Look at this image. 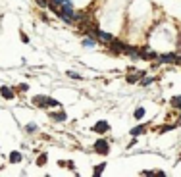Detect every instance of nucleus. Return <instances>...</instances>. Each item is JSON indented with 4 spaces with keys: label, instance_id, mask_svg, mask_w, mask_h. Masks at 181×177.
<instances>
[{
    "label": "nucleus",
    "instance_id": "ddd939ff",
    "mask_svg": "<svg viewBox=\"0 0 181 177\" xmlns=\"http://www.w3.org/2000/svg\"><path fill=\"white\" fill-rule=\"evenodd\" d=\"M172 104H174V106H179V108H181V96H174V98H172Z\"/></svg>",
    "mask_w": 181,
    "mask_h": 177
},
{
    "label": "nucleus",
    "instance_id": "9d476101",
    "mask_svg": "<svg viewBox=\"0 0 181 177\" xmlns=\"http://www.w3.org/2000/svg\"><path fill=\"white\" fill-rule=\"evenodd\" d=\"M46 154H41V156H39V160H37V165H44V164H46Z\"/></svg>",
    "mask_w": 181,
    "mask_h": 177
},
{
    "label": "nucleus",
    "instance_id": "f8f14e48",
    "mask_svg": "<svg viewBox=\"0 0 181 177\" xmlns=\"http://www.w3.org/2000/svg\"><path fill=\"white\" fill-rule=\"evenodd\" d=\"M83 46H87V48L95 46V41H93V39H85V41H83Z\"/></svg>",
    "mask_w": 181,
    "mask_h": 177
},
{
    "label": "nucleus",
    "instance_id": "f3484780",
    "mask_svg": "<svg viewBox=\"0 0 181 177\" xmlns=\"http://www.w3.org/2000/svg\"><path fill=\"white\" fill-rule=\"evenodd\" d=\"M25 129H27V131H29V133H33V131H35V129H37V127H35V125H27V127H25Z\"/></svg>",
    "mask_w": 181,
    "mask_h": 177
},
{
    "label": "nucleus",
    "instance_id": "0eeeda50",
    "mask_svg": "<svg viewBox=\"0 0 181 177\" xmlns=\"http://www.w3.org/2000/svg\"><path fill=\"white\" fill-rule=\"evenodd\" d=\"M160 60L162 62H174V60H177L174 54H164V56H160Z\"/></svg>",
    "mask_w": 181,
    "mask_h": 177
},
{
    "label": "nucleus",
    "instance_id": "20e7f679",
    "mask_svg": "<svg viewBox=\"0 0 181 177\" xmlns=\"http://www.w3.org/2000/svg\"><path fill=\"white\" fill-rule=\"evenodd\" d=\"M0 93H2V96L6 98V100H12V98H14L12 88H8V87H2V88H0Z\"/></svg>",
    "mask_w": 181,
    "mask_h": 177
},
{
    "label": "nucleus",
    "instance_id": "423d86ee",
    "mask_svg": "<svg viewBox=\"0 0 181 177\" xmlns=\"http://www.w3.org/2000/svg\"><path fill=\"white\" fill-rule=\"evenodd\" d=\"M52 119H56V121H64V119H66V114H64V112H56V114H52Z\"/></svg>",
    "mask_w": 181,
    "mask_h": 177
},
{
    "label": "nucleus",
    "instance_id": "f03ea898",
    "mask_svg": "<svg viewBox=\"0 0 181 177\" xmlns=\"http://www.w3.org/2000/svg\"><path fill=\"white\" fill-rule=\"evenodd\" d=\"M108 129H110V125L106 123V121H98V123L93 127V131H96V133H106Z\"/></svg>",
    "mask_w": 181,
    "mask_h": 177
},
{
    "label": "nucleus",
    "instance_id": "9b49d317",
    "mask_svg": "<svg viewBox=\"0 0 181 177\" xmlns=\"http://www.w3.org/2000/svg\"><path fill=\"white\" fill-rule=\"evenodd\" d=\"M143 131H144V127H143V125L133 127V129H131V135H139V133H143Z\"/></svg>",
    "mask_w": 181,
    "mask_h": 177
},
{
    "label": "nucleus",
    "instance_id": "6e6552de",
    "mask_svg": "<svg viewBox=\"0 0 181 177\" xmlns=\"http://www.w3.org/2000/svg\"><path fill=\"white\" fill-rule=\"evenodd\" d=\"M144 116V108H137L135 110V119H141Z\"/></svg>",
    "mask_w": 181,
    "mask_h": 177
},
{
    "label": "nucleus",
    "instance_id": "dca6fc26",
    "mask_svg": "<svg viewBox=\"0 0 181 177\" xmlns=\"http://www.w3.org/2000/svg\"><path fill=\"white\" fill-rule=\"evenodd\" d=\"M152 81H154V77H149V79H144V81H143V85H150Z\"/></svg>",
    "mask_w": 181,
    "mask_h": 177
},
{
    "label": "nucleus",
    "instance_id": "4468645a",
    "mask_svg": "<svg viewBox=\"0 0 181 177\" xmlns=\"http://www.w3.org/2000/svg\"><path fill=\"white\" fill-rule=\"evenodd\" d=\"M67 75H70L71 79H81V75H79V73H73V71H67Z\"/></svg>",
    "mask_w": 181,
    "mask_h": 177
},
{
    "label": "nucleus",
    "instance_id": "7ed1b4c3",
    "mask_svg": "<svg viewBox=\"0 0 181 177\" xmlns=\"http://www.w3.org/2000/svg\"><path fill=\"white\" fill-rule=\"evenodd\" d=\"M95 35L100 39V41H102V42H112V35H108V33H104V31H95Z\"/></svg>",
    "mask_w": 181,
    "mask_h": 177
},
{
    "label": "nucleus",
    "instance_id": "39448f33",
    "mask_svg": "<svg viewBox=\"0 0 181 177\" xmlns=\"http://www.w3.org/2000/svg\"><path fill=\"white\" fill-rule=\"evenodd\" d=\"M21 160V154L19 152H12V154H10V162H14V164H17Z\"/></svg>",
    "mask_w": 181,
    "mask_h": 177
},
{
    "label": "nucleus",
    "instance_id": "f257e3e1",
    "mask_svg": "<svg viewBox=\"0 0 181 177\" xmlns=\"http://www.w3.org/2000/svg\"><path fill=\"white\" fill-rule=\"evenodd\" d=\"M108 150H110V146H108V142L104 139H98L95 142V152H98V154H108Z\"/></svg>",
    "mask_w": 181,
    "mask_h": 177
},
{
    "label": "nucleus",
    "instance_id": "1a4fd4ad",
    "mask_svg": "<svg viewBox=\"0 0 181 177\" xmlns=\"http://www.w3.org/2000/svg\"><path fill=\"white\" fill-rule=\"evenodd\" d=\"M104 168H106V164H98L96 168H95V175H100V173L104 171Z\"/></svg>",
    "mask_w": 181,
    "mask_h": 177
},
{
    "label": "nucleus",
    "instance_id": "2eb2a0df",
    "mask_svg": "<svg viewBox=\"0 0 181 177\" xmlns=\"http://www.w3.org/2000/svg\"><path fill=\"white\" fill-rule=\"evenodd\" d=\"M139 77H141V75H139ZM139 77H137V75H129V77H127V81H129V83H135V81L139 79Z\"/></svg>",
    "mask_w": 181,
    "mask_h": 177
}]
</instances>
